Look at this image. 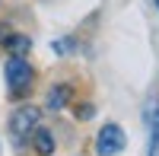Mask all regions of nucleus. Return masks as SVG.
Listing matches in <instances>:
<instances>
[{
  "mask_svg": "<svg viewBox=\"0 0 159 156\" xmlns=\"http://www.w3.org/2000/svg\"><path fill=\"white\" fill-rule=\"evenodd\" d=\"M3 80H7L10 99H25L29 89H32V83H35V70H32V64L25 61V57L10 54L7 64H3Z\"/></svg>",
  "mask_w": 159,
  "mask_h": 156,
  "instance_id": "nucleus-1",
  "label": "nucleus"
},
{
  "mask_svg": "<svg viewBox=\"0 0 159 156\" xmlns=\"http://www.w3.org/2000/svg\"><path fill=\"white\" fill-rule=\"evenodd\" d=\"M38 124H42V108L38 105H19L10 115V140H13V147L22 150Z\"/></svg>",
  "mask_w": 159,
  "mask_h": 156,
  "instance_id": "nucleus-2",
  "label": "nucleus"
},
{
  "mask_svg": "<svg viewBox=\"0 0 159 156\" xmlns=\"http://www.w3.org/2000/svg\"><path fill=\"white\" fill-rule=\"evenodd\" d=\"M127 147V134L118 121H108L105 127H99L96 134V153L99 156H121Z\"/></svg>",
  "mask_w": 159,
  "mask_h": 156,
  "instance_id": "nucleus-3",
  "label": "nucleus"
},
{
  "mask_svg": "<svg viewBox=\"0 0 159 156\" xmlns=\"http://www.w3.org/2000/svg\"><path fill=\"white\" fill-rule=\"evenodd\" d=\"M29 144H32V150L38 156H54V150H57V140H54V134H51V127H45V124H38L32 131Z\"/></svg>",
  "mask_w": 159,
  "mask_h": 156,
  "instance_id": "nucleus-4",
  "label": "nucleus"
},
{
  "mask_svg": "<svg viewBox=\"0 0 159 156\" xmlns=\"http://www.w3.org/2000/svg\"><path fill=\"white\" fill-rule=\"evenodd\" d=\"M73 99V89L67 83H54L48 89V108L51 112H61V108H67V102Z\"/></svg>",
  "mask_w": 159,
  "mask_h": 156,
  "instance_id": "nucleus-5",
  "label": "nucleus"
},
{
  "mask_svg": "<svg viewBox=\"0 0 159 156\" xmlns=\"http://www.w3.org/2000/svg\"><path fill=\"white\" fill-rule=\"evenodd\" d=\"M0 42L7 45V51H13V54H19V57H25V51H32V38L19 35V32H3Z\"/></svg>",
  "mask_w": 159,
  "mask_h": 156,
  "instance_id": "nucleus-6",
  "label": "nucleus"
},
{
  "mask_svg": "<svg viewBox=\"0 0 159 156\" xmlns=\"http://www.w3.org/2000/svg\"><path fill=\"white\" fill-rule=\"evenodd\" d=\"M73 48H76V42H73V38H57V42H51V51H54L57 57H64V54H70Z\"/></svg>",
  "mask_w": 159,
  "mask_h": 156,
  "instance_id": "nucleus-7",
  "label": "nucleus"
},
{
  "mask_svg": "<svg viewBox=\"0 0 159 156\" xmlns=\"http://www.w3.org/2000/svg\"><path fill=\"white\" fill-rule=\"evenodd\" d=\"M150 134H153V137H159V105H156L153 118H150Z\"/></svg>",
  "mask_w": 159,
  "mask_h": 156,
  "instance_id": "nucleus-8",
  "label": "nucleus"
},
{
  "mask_svg": "<svg viewBox=\"0 0 159 156\" xmlns=\"http://www.w3.org/2000/svg\"><path fill=\"white\" fill-rule=\"evenodd\" d=\"M92 115H96V108H92V105H86V108H76V118H92Z\"/></svg>",
  "mask_w": 159,
  "mask_h": 156,
  "instance_id": "nucleus-9",
  "label": "nucleus"
},
{
  "mask_svg": "<svg viewBox=\"0 0 159 156\" xmlns=\"http://www.w3.org/2000/svg\"><path fill=\"white\" fill-rule=\"evenodd\" d=\"M156 10H159V0H156Z\"/></svg>",
  "mask_w": 159,
  "mask_h": 156,
  "instance_id": "nucleus-10",
  "label": "nucleus"
}]
</instances>
